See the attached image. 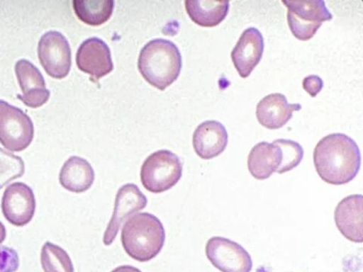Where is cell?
Returning a JSON list of instances; mask_svg holds the SVG:
<instances>
[{
    "mask_svg": "<svg viewBox=\"0 0 363 272\" xmlns=\"http://www.w3.org/2000/svg\"><path fill=\"white\" fill-rule=\"evenodd\" d=\"M288 8V23L293 35L301 41L312 39L323 23L333 18L323 0L282 1Z\"/></svg>",
    "mask_w": 363,
    "mask_h": 272,
    "instance_id": "5b68a950",
    "label": "cell"
},
{
    "mask_svg": "<svg viewBox=\"0 0 363 272\" xmlns=\"http://www.w3.org/2000/svg\"><path fill=\"white\" fill-rule=\"evenodd\" d=\"M38 56L45 72L52 77L63 79L69 74L72 50L60 32L52 30L43 34L38 45Z\"/></svg>",
    "mask_w": 363,
    "mask_h": 272,
    "instance_id": "ba28073f",
    "label": "cell"
},
{
    "mask_svg": "<svg viewBox=\"0 0 363 272\" xmlns=\"http://www.w3.org/2000/svg\"><path fill=\"white\" fill-rule=\"evenodd\" d=\"M73 7L79 20L89 26H99L111 18L115 2L113 0H74Z\"/></svg>",
    "mask_w": 363,
    "mask_h": 272,
    "instance_id": "ffe728a7",
    "label": "cell"
},
{
    "mask_svg": "<svg viewBox=\"0 0 363 272\" xmlns=\"http://www.w3.org/2000/svg\"><path fill=\"white\" fill-rule=\"evenodd\" d=\"M111 272H142L139 268L131 266H121Z\"/></svg>",
    "mask_w": 363,
    "mask_h": 272,
    "instance_id": "484cf974",
    "label": "cell"
},
{
    "mask_svg": "<svg viewBox=\"0 0 363 272\" xmlns=\"http://www.w3.org/2000/svg\"><path fill=\"white\" fill-rule=\"evenodd\" d=\"M282 162V152L274 142H262L252 147L247 158L250 174L257 180L269 178L277 173Z\"/></svg>",
    "mask_w": 363,
    "mask_h": 272,
    "instance_id": "e0dca14e",
    "label": "cell"
},
{
    "mask_svg": "<svg viewBox=\"0 0 363 272\" xmlns=\"http://www.w3.org/2000/svg\"><path fill=\"white\" fill-rule=\"evenodd\" d=\"M16 74L23 93L17 97L23 103L32 108L47 103L50 92L45 87L44 78L36 66L28 60H21L16 64Z\"/></svg>",
    "mask_w": 363,
    "mask_h": 272,
    "instance_id": "4fadbf2b",
    "label": "cell"
},
{
    "mask_svg": "<svg viewBox=\"0 0 363 272\" xmlns=\"http://www.w3.org/2000/svg\"><path fill=\"white\" fill-rule=\"evenodd\" d=\"M34 137L31 119L18 108L0 100V143L13 152L29 147Z\"/></svg>",
    "mask_w": 363,
    "mask_h": 272,
    "instance_id": "8992f818",
    "label": "cell"
},
{
    "mask_svg": "<svg viewBox=\"0 0 363 272\" xmlns=\"http://www.w3.org/2000/svg\"><path fill=\"white\" fill-rule=\"evenodd\" d=\"M313 162L325 183L342 186L354 180L361 167V153L354 140L342 133L325 136L316 144Z\"/></svg>",
    "mask_w": 363,
    "mask_h": 272,
    "instance_id": "6da1fadb",
    "label": "cell"
},
{
    "mask_svg": "<svg viewBox=\"0 0 363 272\" xmlns=\"http://www.w3.org/2000/svg\"><path fill=\"white\" fill-rule=\"evenodd\" d=\"M6 237V230L5 225L0 221V244H2Z\"/></svg>",
    "mask_w": 363,
    "mask_h": 272,
    "instance_id": "4316f807",
    "label": "cell"
},
{
    "mask_svg": "<svg viewBox=\"0 0 363 272\" xmlns=\"http://www.w3.org/2000/svg\"><path fill=\"white\" fill-rule=\"evenodd\" d=\"M324 83L319 76L310 75L303 79V87L311 97H315L323 89Z\"/></svg>",
    "mask_w": 363,
    "mask_h": 272,
    "instance_id": "d4e9b609",
    "label": "cell"
},
{
    "mask_svg": "<svg viewBox=\"0 0 363 272\" xmlns=\"http://www.w3.org/2000/svg\"><path fill=\"white\" fill-rule=\"evenodd\" d=\"M274 142L280 147L282 152V162L277 174L288 173L301 164L304 152L298 142L289 140H278Z\"/></svg>",
    "mask_w": 363,
    "mask_h": 272,
    "instance_id": "603a6c76",
    "label": "cell"
},
{
    "mask_svg": "<svg viewBox=\"0 0 363 272\" xmlns=\"http://www.w3.org/2000/svg\"><path fill=\"white\" fill-rule=\"evenodd\" d=\"M229 136L223 125L208 120L199 125L193 134V147L199 157L210 160L220 155L228 144Z\"/></svg>",
    "mask_w": 363,
    "mask_h": 272,
    "instance_id": "5bb4252c",
    "label": "cell"
},
{
    "mask_svg": "<svg viewBox=\"0 0 363 272\" xmlns=\"http://www.w3.org/2000/svg\"><path fill=\"white\" fill-rule=\"evenodd\" d=\"M164 225L153 214H135L125 222L121 232L124 251L138 262H149L164 245Z\"/></svg>",
    "mask_w": 363,
    "mask_h": 272,
    "instance_id": "7a4b0ae2",
    "label": "cell"
},
{
    "mask_svg": "<svg viewBox=\"0 0 363 272\" xmlns=\"http://www.w3.org/2000/svg\"><path fill=\"white\" fill-rule=\"evenodd\" d=\"M26 166L22 158L0 147V189L10 181L22 177Z\"/></svg>",
    "mask_w": 363,
    "mask_h": 272,
    "instance_id": "7402d4cb",
    "label": "cell"
},
{
    "mask_svg": "<svg viewBox=\"0 0 363 272\" xmlns=\"http://www.w3.org/2000/svg\"><path fill=\"white\" fill-rule=\"evenodd\" d=\"M183 176V164L169 150H160L146 158L141 168L144 188L154 194L172 188Z\"/></svg>",
    "mask_w": 363,
    "mask_h": 272,
    "instance_id": "277c9868",
    "label": "cell"
},
{
    "mask_svg": "<svg viewBox=\"0 0 363 272\" xmlns=\"http://www.w3.org/2000/svg\"><path fill=\"white\" fill-rule=\"evenodd\" d=\"M95 180L94 169L82 157H71L64 164L60 174L61 186L71 192L83 193L92 187Z\"/></svg>",
    "mask_w": 363,
    "mask_h": 272,
    "instance_id": "ac0fdd59",
    "label": "cell"
},
{
    "mask_svg": "<svg viewBox=\"0 0 363 272\" xmlns=\"http://www.w3.org/2000/svg\"><path fill=\"white\" fill-rule=\"evenodd\" d=\"M147 203V198L138 186L126 184L120 188L116 198L115 210L104 234V244L111 245L116 240L123 222L132 214L144 210Z\"/></svg>",
    "mask_w": 363,
    "mask_h": 272,
    "instance_id": "30bf717a",
    "label": "cell"
},
{
    "mask_svg": "<svg viewBox=\"0 0 363 272\" xmlns=\"http://www.w3.org/2000/svg\"><path fill=\"white\" fill-rule=\"evenodd\" d=\"M1 208L9 223L17 227L25 226L35 214V196L31 188L25 183L11 184L4 191Z\"/></svg>",
    "mask_w": 363,
    "mask_h": 272,
    "instance_id": "9c48e42d",
    "label": "cell"
},
{
    "mask_svg": "<svg viewBox=\"0 0 363 272\" xmlns=\"http://www.w3.org/2000/svg\"><path fill=\"white\" fill-rule=\"evenodd\" d=\"M264 39L255 28H249L242 34L231 53L235 69L242 78H247L262 60Z\"/></svg>",
    "mask_w": 363,
    "mask_h": 272,
    "instance_id": "7c38bea8",
    "label": "cell"
},
{
    "mask_svg": "<svg viewBox=\"0 0 363 272\" xmlns=\"http://www.w3.org/2000/svg\"><path fill=\"white\" fill-rule=\"evenodd\" d=\"M40 262L44 272H74L69 255L64 249L51 242L43 246Z\"/></svg>",
    "mask_w": 363,
    "mask_h": 272,
    "instance_id": "44dd1931",
    "label": "cell"
},
{
    "mask_svg": "<svg viewBox=\"0 0 363 272\" xmlns=\"http://www.w3.org/2000/svg\"><path fill=\"white\" fill-rule=\"evenodd\" d=\"M191 19L202 27L218 26L228 15L230 2L210 0H187L185 2Z\"/></svg>",
    "mask_w": 363,
    "mask_h": 272,
    "instance_id": "d6986e66",
    "label": "cell"
},
{
    "mask_svg": "<svg viewBox=\"0 0 363 272\" xmlns=\"http://www.w3.org/2000/svg\"><path fill=\"white\" fill-rule=\"evenodd\" d=\"M206 256L221 272H251L253 262L251 255L240 244L228 238L213 237L206 248Z\"/></svg>",
    "mask_w": 363,
    "mask_h": 272,
    "instance_id": "52a82bcc",
    "label": "cell"
},
{
    "mask_svg": "<svg viewBox=\"0 0 363 272\" xmlns=\"http://www.w3.org/2000/svg\"><path fill=\"white\" fill-rule=\"evenodd\" d=\"M362 208V196L354 195L340 201L335 211L337 228L352 242H363Z\"/></svg>",
    "mask_w": 363,
    "mask_h": 272,
    "instance_id": "9a60e30c",
    "label": "cell"
},
{
    "mask_svg": "<svg viewBox=\"0 0 363 272\" xmlns=\"http://www.w3.org/2000/svg\"><path fill=\"white\" fill-rule=\"evenodd\" d=\"M182 64L181 53L174 42L155 39L141 50L138 67L147 83L163 91L177 81Z\"/></svg>",
    "mask_w": 363,
    "mask_h": 272,
    "instance_id": "3957f363",
    "label": "cell"
},
{
    "mask_svg": "<svg viewBox=\"0 0 363 272\" xmlns=\"http://www.w3.org/2000/svg\"><path fill=\"white\" fill-rule=\"evenodd\" d=\"M76 62L79 69L89 74L93 81H98L113 69L108 45L97 38H89L79 45Z\"/></svg>",
    "mask_w": 363,
    "mask_h": 272,
    "instance_id": "8fae6325",
    "label": "cell"
},
{
    "mask_svg": "<svg viewBox=\"0 0 363 272\" xmlns=\"http://www.w3.org/2000/svg\"><path fill=\"white\" fill-rule=\"evenodd\" d=\"M19 268L18 254L14 249L0 246V272H16Z\"/></svg>",
    "mask_w": 363,
    "mask_h": 272,
    "instance_id": "cb8c5ba5",
    "label": "cell"
},
{
    "mask_svg": "<svg viewBox=\"0 0 363 272\" xmlns=\"http://www.w3.org/2000/svg\"><path fill=\"white\" fill-rule=\"evenodd\" d=\"M300 104H289L285 96L272 94L259 101L256 115L258 122L269 130H278L292 118L293 112L301 110Z\"/></svg>",
    "mask_w": 363,
    "mask_h": 272,
    "instance_id": "2e32d148",
    "label": "cell"
}]
</instances>
